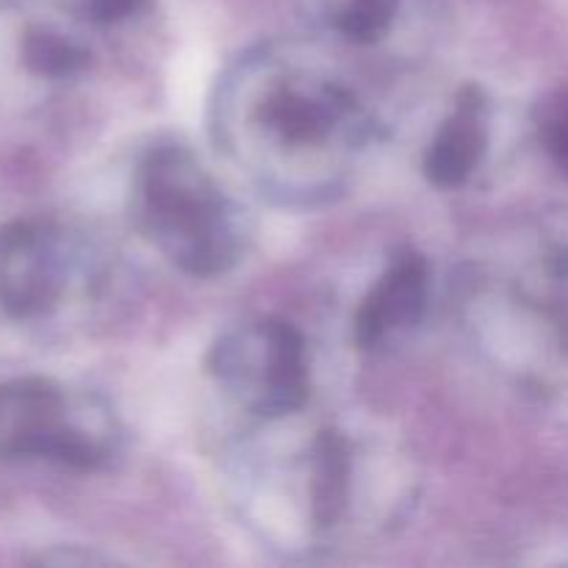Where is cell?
Masks as SVG:
<instances>
[{"label": "cell", "mask_w": 568, "mask_h": 568, "mask_svg": "<svg viewBox=\"0 0 568 568\" xmlns=\"http://www.w3.org/2000/svg\"><path fill=\"white\" fill-rule=\"evenodd\" d=\"M214 109L216 139L283 203L333 197L372 139L369 114L338 78L270 50L239 61Z\"/></svg>", "instance_id": "1"}, {"label": "cell", "mask_w": 568, "mask_h": 568, "mask_svg": "<svg viewBox=\"0 0 568 568\" xmlns=\"http://www.w3.org/2000/svg\"><path fill=\"white\" fill-rule=\"evenodd\" d=\"M131 205L148 242L186 275H225L250 247L244 209L183 144H155L139 159Z\"/></svg>", "instance_id": "2"}, {"label": "cell", "mask_w": 568, "mask_h": 568, "mask_svg": "<svg viewBox=\"0 0 568 568\" xmlns=\"http://www.w3.org/2000/svg\"><path fill=\"white\" fill-rule=\"evenodd\" d=\"M125 447V427L105 399L48 377L0 386V458H39L78 471L105 469Z\"/></svg>", "instance_id": "3"}, {"label": "cell", "mask_w": 568, "mask_h": 568, "mask_svg": "<svg viewBox=\"0 0 568 568\" xmlns=\"http://www.w3.org/2000/svg\"><path fill=\"white\" fill-rule=\"evenodd\" d=\"M209 375L239 408L277 419L308 399V347L294 325L258 316L216 338L209 353Z\"/></svg>", "instance_id": "4"}, {"label": "cell", "mask_w": 568, "mask_h": 568, "mask_svg": "<svg viewBox=\"0 0 568 568\" xmlns=\"http://www.w3.org/2000/svg\"><path fill=\"white\" fill-rule=\"evenodd\" d=\"M67 286V261L55 233L37 222H11L0 231V303L14 316H42Z\"/></svg>", "instance_id": "5"}, {"label": "cell", "mask_w": 568, "mask_h": 568, "mask_svg": "<svg viewBox=\"0 0 568 568\" xmlns=\"http://www.w3.org/2000/svg\"><path fill=\"white\" fill-rule=\"evenodd\" d=\"M430 294V266L416 250H403L372 283L353 320V338L361 349L386 347L422 320Z\"/></svg>", "instance_id": "6"}, {"label": "cell", "mask_w": 568, "mask_h": 568, "mask_svg": "<svg viewBox=\"0 0 568 568\" xmlns=\"http://www.w3.org/2000/svg\"><path fill=\"white\" fill-rule=\"evenodd\" d=\"M491 109L477 83L458 89L453 109L438 125L425 153V175L438 189H458L480 170L488 150Z\"/></svg>", "instance_id": "7"}, {"label": "cell", "mask_w": 568, "mask_h": 568, "mask_svg": "<svg viewBox=\"0 0 568 568\" xmlns=\"http://www.w3.org/2000/svg\"><path fill=\"white\" fill-rule=\"evenodd\" d=\"M22 59H26L28 70L48 78L75 75L78 70L87 67V53L81 48L50 31L28 33L26 42H22Z\"/></svg>", "instance_id": "8"}, {"label": "cell", "mask_w": 568, "mask_h": 568, "mask_svg": "<svg viewBox=\"0 0 568 568\" xmlns=\"http://www.w3.org/2000/svg\"><path fill=\"white\" fill-rule=\"evenodd\" d=\"M532 120H536V133L544 153L564 175H568V87L544 94L532 111Z\"/></svg>", "instance_id": "9"}, {"label": "cell", "mask_w": 568, "mask_h": 568, "mask_svg": "<svg viewBox=\"0 0 568 568\" xmlns=\"http://www.w3.org/2000/svg\"><path fill=\"white\" fill-rule=\"evenodd\" d=\"M399 0H344L336 28L349 42H377L392 28Z\"/></svg>", "instance_id": "10"}, {"label": "cell", "mask_w": 568, "mask_h": 568, "mask_svg": "<svg viewBox=\"0 0 568 568\" xmlns=\"http://www.w3.org/2000/svg\"><path fill=\"white\" fill-rule=\"evenodd\" d=\"M139 6V0H92V11L98 20H120V17L131 14Z\"/></svg>", "instance_id": "11"}]
</instances>
